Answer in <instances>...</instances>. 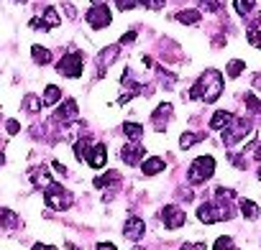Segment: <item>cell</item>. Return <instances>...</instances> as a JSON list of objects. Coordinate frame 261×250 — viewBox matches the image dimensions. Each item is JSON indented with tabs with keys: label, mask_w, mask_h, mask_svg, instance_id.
<instances>
[{
	"label": "cell",
	"mask_w": 261,
	"mask_h": 250,
	"mask_svg": "<svg viewBox=\"0 0 261 250\" xmlns=\"http://www.w3.org/2000/svg\"><path fill=\"white\" fill-rule=\"evenodd\" d=\"M197 220H200L202 225H215V222H220V220H218V209H215V202L200 204V207H197Z\"/></svg>",
	"instance_id": "14"
},
{
	"label": "cell",
	"mask_w": 261,
	"mask_h": 250,
	"mask_svg": "<svg viewBox=\"0 0 261 250\" xmlns=\"http://www.w3.org/2000/svg\"><path fill=\"white\" fill-rule=\"evenodd\" d=\"M164 159H159V156H151V159H146L144 164H141V171H144V176H156V174H162L164 171Z\"/></svg>",
	"instance_id": "15"
},
{
	"label": "cell",
	"mask_w": 261,
	"mask_h": 250,
	"mask_svg": "<svg viewBox=\"0 0 261 250\" xmlns=\"http://www.w3.org/2000/svg\"><path fill=\"white\" fill-rule=\"evenodd\" d=\"M0 225H3L6 230H16V227H21V217L13 212V209H0Z\"/></svg>",
	"instance_id": "17"
},
{
	"label": "cell",
	"mask_w": 261,
	"mask_h": 250,
	"mask_svg": "<svg viewBox=\"0 0 261 250\" xmlns=\"http://www.w3.org/2000/svg\"><path fill=\"white\" fill-rule=\"evenodd\" d=\"M115 6H118L120 11H134V8L139 6V0H115Z\"/></svg>",
	"instance_id": "35"
},
{
	"label": "cell",
	"mask_w": 261,
	"mask_h": 250,
	"mask_svg": "<svg viewBox=\"0 0 261 250\" xmlns=\"http://www.w3.org/2000/svg\"><path fill=\"white\" fill-rule=\"evenodd\" d=\"M236 245H233V240L228 237V235H223V237H218L215 240V245H213V250H233Z\"/></svg>",
	"instance_id": "31"
},
{
	"label": "cell",
	"mask_w": 261,
	"mask_h": 250,
	"mask_svg": "<svg viewBox=\"0 0 261 250\" xmlns=\"http://www.w3.org/2000/svg\"><path fill=\"white\" fill-rule=\"evenodd\" d=\"M31 56H34V61L36 64H49L51 61V51L49 49H44V46H31Z\"/></svg>",
	"instance_id": "24"
},
{
	"label": "cell",
	"mask_w": 261,
	"mask_h": 250,
	"mask_svg": "<svg viewBox=\"0 0 261 250\" xmlns=\"http://www.w3.org/2000/svg\"><path fill=\"white\" fill-rule=\"evenodd\" d=\"M256 23H258V26H261V13H258V16H256Z\"/></svg>",
	"instance_id": "47"
},
{
	"label": "cell",
	"mask_w": 261,
	"mask_h": 250,
	"mask_svg": "<svg viewBox=\"0 0 261 250\" xmlns=\"http://www.w3.org/2000/svg\"><path fill=\"white\" fill-rule=\"evenodd\" d=\"M241 214H243L246 220H256V217L261 214V209H258L256 202H251V199H241Z\"/></svg>",
	"instance_id": "23"
},
{
	"label": "cell",
	"mask_w": 261,
	"mask_h": 250,
	"mask_svg": "<svg viewBox=\"0 0 261 250\" xmlns=\"http://www.w3.org/2000/svg\"><path fill=\"white\" fill-rule=\"evenodd\" d=\"M44 107H51V105H57V102H62V89L57 87V84H46V89H44Z\"/></svg>",
	"instance_id": "18"
},
{
	"label": "cell",
	"mask_w": 261,
	"mask_h": 250,
	"mask_svg": "<svg viewBox=\"0 0 261 250\" xmlns=\"http://www.w3.org/2000/svg\"><path fill=\"white\" fill-rule=\"evenodd\" d=\"M92 3H95V6H100V3H102V0H92Z\"/></svg>",
	"instance_id": "48"
},
{
	"label": "cell",
	"mask_w": 261,
	"mask_h": 250,
	"mask_svg": "<svg viewBox=\"0 0 261 250\" xmlns=\"http://www.w3.org/2000/svg\"><path fill=\"white\" fill-rule=\"evenodd\" d=\"M16 3H26V0H16Z\"/></svg>",
	"instance_id": "49"
},
{
	"label": "cell",
	"mask_w": 261,
	"mask_h": 250,
	"mask_svg": "<svg viewBox=\"0 0 261 250\" xmlns=\"http://www.w3.org/2000/svg\"><path fill=\"white\" fill-rule=\"evenodd\" d=\"M253 156H256V161H258V164H261V143H258V146H256V151H253Z\"/></svg>",
	"instance_id": "44"
},
{
	"label": "cell",
	"mask_w": 261,
	"mask_h": 250,
	"mask_svg": "<svg viewBox=\"0 0 261 250\" xmlns=\"http://www.w3.org/2000/svg\"><path fill=\"white\" fill-rule=\"evenodd\" d=\"M213 174H215V159H213V156H200V159H195V161L190 164V169H187V181L197 186V184H205Z\"/></svg>",
	"instance_id": "2"
},
{
	"label": "cell",
	"mask_w": 261,
	"mask_h": 250,
	"mask_svg": "<svg viewBox=\"0 0 261 250\" xmlns=\"http://www.w3.org/2000/svg\"><path fill=\"white\" fill-rule=\"evenodd\" d=\"M243 69H246V61L233 59V61L228 64V77H230V79H236V77H241V74H243Z\"/></svg>",
	"instance_id": "30"
},
{
	"label": "cell",
	"mask_w": 261,
	"mask_h": 250,
	"mask_svg": "<svg viewBox=\"0 0 261 250\" xmlns=\"http://www.w3.org/2000/svg\"><path fill=\"white\" fill-rule=\"evenodd\" d=\"M179 250H205V242H185Z\"/></svg>",
	"instance_id": "37"
},
{
	"label": "cell",
	"mask_w": 261,
	"mask_h": 250,
	"mask_svg": "<svg viewBox=\"0 0 261 250\" xmlns=\"http://www.w3.org/2000/svg\"><path fill=\"white\" fill-rule=\"evenodd\" d=\"M233 250H238V247H233Z\"/></svg>",
	"instance_id": "51"
},
{
	"label": "cell",
	"mask_w": 261,
	"mask_h": 250,
	"mask_svg": "<svg viewBox=\"0 0 261 250\" xmlns=\"http://www.w3.org/2000/svg\"><path fill=\"white\" fill-rule=\"evenodd\" d=\"M169 117H172V102H162V105L154 110V115H151V122L156 125V128H162V125H164Z\"/></svg>",
	"instance_id": "16"
},
{
	"label": "cell",
	"mask_w": 261,
	"mask_h": 250,
	"mask_svg": "<svg viewBox=\"0 0 261 250\" xmlns=\"http://www.w3.org/2000/svg\"><path fill=\"white\" fill-rule=\"evenodd\" d=\"M3 164H6V156H3V153H0V166H3Z\"/></svg>",
	"instance_id": "46"
},
{
	"label": "cell",
	"mask_w": 261,
	"mask_h": 250,
	"mask_svg": "<svg viewBox=\"0 0 261 250\" xmlns=\"http://www.w3.org/2000/svg\"><path fill=\"white\" fill-rule=\"evenodd\" d=\"M202 138H205L202 133H182V136H179V146H182V148H192V146H195L197 141H202Z\"/></svg>",
	"instance_id": "28"
},
{
	"label": "cell",
	"mask_w": 261,
	"mask_h": 250,
	"mask_svg": "<svg viewBox=\"0 0 261 250\" xmlns=\"http://www.w3.org/2000/svg\"><path fill=\"white\" fill-rule=\"evenodd\" d=\"M136 41V31H128L125 36H120V44H134Z\"/></svg>",
	"instance_id": "38"
},
{
	"label": "cell",
	"mask_w": 261,
	"mask_h": 250,
	"mask_svg": "<svg viewBox=\"0 0 261 250\" xmlns=\"http://www.w3.org/2000/svg\"><path fill=\"white\" fill-rule=\"evenodd\" d=\"M248 44L251 46H256V49H261V28H248Z\"/></svg>",
	"instance_id": "33"
},
{
	"label": "cell",
	"mask_w": 261,
	"mask_h": 250,
	"mask_svg": "<svg viewBox=\"0 0 261 250\" xmlns=\"http://www.w3.org/2000/svg\"><path fill=\"white\" fill-rule=\"evenodd\" d=\"M115 181H120V171H113V169H110V171H105L102 176H97L92 184H95L97 189H105V186H113Z\"/></svg>",
	"instance_id": "21"
},
{
	"label": "cell",
	"mask_w": 261,
	"mask_h": 250,
	"mask_svg": "<svg viewBox=\"0 0 261 250\" xmlns=\"http://www.w3.org/2000/svg\"><path fill=\"white\" fill-rule=\"evenodd\" d=\"M87 164L92 169H105V164H108V148H105V143H95L92 146V151L87 156Z\"/></svg>",
	"instance_id": "12"
},
{
	"label": "cell",
	"mask_w": 261,
	"mask_h": 250,
	"mask_svg": "<svg viewBox=\"0 0 261 250\" xmlns=\"http://www.w3.org/2000/svg\"><path fill=\"white\" fill-rule=\"evenodd\" d=\"M67 247H69V250H80V247H77L74 242H67Z\"/></svg>",
	"instance_id": "45"
},
{
	"label": "cell",
	"mask_w": 261,
	"mask_h": 250,
	"mask_svg": "<svg viewBox=\"0 0 261 250\" xmlns=\"http://www.w3.org/2000/svg\"><path fill=\"white\" fill-rule=\"evenodd\" d=\"M123 136L130 141H141L144 138V125L139 122H123Z\"/></svg>",
	"instance_id": "19"
},
{
	"label": "cell",
	"mask_w": 261,
	"mask_h": 250,
	"mask_svg": "<svg viewBox=\"0 0 261 250\" xmlns=\"http://www.w3.org/2000/svg\"><path fill=\"white\" fill-rule=\"evenodd\" d=\"M162 220H164V225H167L169 230H177V227H182V225L187 222V212H185L179 204H167V207L162 209Z\"/></svg>",
	"instance_id": "8"
},
{
	"label": "cell",
	"mask_w": 261,
	"mask_h": 250,
	"mask_svg": "<svg viewBox=\"0 0 261 250\" xmlns=\"http://www.w3.org/2000/svg\"><path fill=\"white\" fill-rule=\"evenodd\" d=\"M118 54H120V46H115V44H113V46H105V49L97 54V69H100V74H105V69L118 59Z\"/></svg>",
	"instance_id": "11"
},
{
	"label": "cell",
	"mask_w": 261,
	"mask_h": 250,
	"mask_svg": "<svg viewBox=\"0 0 261 250\" xmlns=\"http://www.w3.org/2000/svg\"><path fill=\"white\" fill-rule=\"evenodd\" d=\"M51 169H54L57 174H62V176H67V169H64V166H62L59 161H51Z\"/></svg>",
	"instance_id": "40"
},
{
	"label": "cell",
	"mask_w": 261,
	"mask_h": 250,
	"mask_svg": "<svg viewBox=\"0 0 261 250\" xmlns=\"http://www.w3.org/2000/svg\"><path fill=\"white\" fill-rule=\"evenodd\" d=\"M64 13H67L69 18H77V11H74V6H72V3H64Z\"/></svg>",
	"instance_id": "39"
},
{
	"label": "cell",
	"mask_w": 261,
	"mask_h": 250,
	"mask_svg": "<svg viewBox=\"0 0 261 250\" xmlns=\"http://www.w3.org/2000/svg\"><path fill=\"white\" fill-rule=\"evenodd\" d=\"M144 232H146V225H144L141 217H128L123 222V237L125 240H141Z\"/></svg>",
	"instance_id": "10"
},
{
	"label": "cell",
	"mask_w": 261,
	"mask_h": 250,
	"mask_svg": "<svg viewBox=\"0 0 261 250\" xmlns=\"http://www.w3.org/2000/svg\"><path fill=\"white\" fill-rule=\"evenodd\" d=\"M92 146H95V143H92L90 138H80V141L74 143V156H77V161H87Z\"/></svg>",
	"instance_id": "20"
},
{
	"label": "cell",
	"mask_w": 261,
	"mask_h": 250,
	"mask_svg": "<svg viewBox=\"0 0 261 250\" xmlns=\"http://www.w3.org/2000/svg\"><path fill=\"white\" fill-rule=\"evenodd\" d=\"M59 23H62V18H59L57 8H46V11H44V28L49 31V28H57Z\"/></svg>",
	"instance_id": "25"
},
{
	"label": "cell",
	"mask_w": 261,
	"mask_h": 250,
	"mask_svg": "<svg viewBox=\"0 0 261 250\" xmlns=\"http://www.w3.org/2000/svg\"><path fill=\"white\" fill-rule=\"evenodd\" d=\"M253 6H256V0H233V8H236V13L238 16H248L251 11H253Z\"/></svg>",
	"instance_id": "27"
},
{
	"label": "cell",
	"mask_w": 261,
	"mask_h": 250,
	"mask_svg": "<svg viewBox=\"0 0 261 250\" xmlns=\"http://www.w3.org/2000/svg\"><path fill=\"white\" fill-rule=\"evenodd\" d=\"M223 95V74L218 69H205L190 89V100H202L205 105L215 102Z\"/></svg>",
	"instance_id": "1"
},
{
	"label": "cell",
	"mask_w": 261,
	"mask_h": 250,
	"mask_svg": "<svg viewBox=\"0 0 261 250\" xmlns=\"http://www.w3.org/2000/svg\"><path fill=\"white\" fill-rule=\"evenodd\" d=\"M243 102H246L248 112H253V115H258V117H261V100H258L256 95H251V92H248V95L243 97Z\"/></svg>",
	"instance_id": "29"
},
{
	"label": "cell",
	"mask_w": 261,
	"mask_h": 250,
	"mask_svg": "<svg viewBox=\"0 0 261 250\" xmlns=\"http://www.w3.org/2000/svg\"><path fill=\"white\" fill-rule=\"evenodd\" d=\"M177 21L185 23V26H197L202 21V16H200V11H179L177 13Z\"/></svg>",
	"instance_id": "22"
},
{
	"label": "cell",
	"mask_w": 261,
	"mask_h": 250,
	"mask_svg": "<svg viewBox=\"0 0 261 250\" xmlns=\"http://www.w3.org/2000/svg\"><path fill=\"white\" fill-rule=\"evenodd\" d=\"M6 131H8L11 136H16V133L21 131V125H18V120H8V125H6Z\"/></svg>",
	"instance_id": "36"
},
{
	"label": "cell",
	"mask_w": 261,
	"mask_h": 250,
	"mask_svg": "<svg viewBox=\"0 0 261 250\" xmlns=\"http://www.w3.org/2000/svg\"><path fill=\"white\" fill-rule=\"evenodd\" d=\"M82 69H85V54L82 51H69L57 61V72L62 77H69V79L82 77Z\"/></svg>",
	"instance_id": "4"
},
{
	"label": "cell",
	"mask_w": 261,
	"mask_h": 250,
	"mask_svg": "<svg viewBox=\"0 0 261 250\" xmlns=\"http://www.w3.org/2000/svg\"><path fill=\"white\" fill-rule=\"evenodd\" d=\"M41 107H44V102H41L36 95H26V97H23V110H26V112L34 115V112H39Z\"/></svg>",
	"instance_id": "26"
},
{
	"label": "cell",
	"mask_w": 261,
	"mask_h": 250,
	"mask_svg": "<svg viewBox=\"0 0 261 250\" xmlns=\"http://www.w3.org/2000/svg\"><path fill=\"white\" fill-rule=\"evenodd\" d=\"M253 87H256V89H261V74H256V77H253Z\"/></svg>",
	"instance_id": "43"
},
{
	"label": "cell",
	"mask_w": 261,
	"mask_h": 250,
	"mask_svg": "<svg viewBox=\"0 0 261 250\" xmlns=\"http://www.w3.org/2000/svg\"><path fill=\"white\" fill-rule=\"evenodd\" d=\"M197 3H200V8L207 11V13H218V11H220V0H197Z\"/></svg>",
	"instance_id": "32"
},
{
	"label": "cell",
	"mask_w": 261,
	"mask_h": 250,
	"mask_svg": "<svg viewBox=\"0 0 261 250\" xmlns=\"http://www.w3.org/2000/svg\"><path fill=\"white\" fill-rule=\"evenodd\" d=\"M44 202L51 207V209H67L74 199L67 189H62V184H51L46 192H44Z\"/></svg>",
	"instance_id": "5"
},
{
	"label": "cell",
	"mask_w": 261,
	"mask_h": 250,
	"mask_svg": "<svg viewBox=\"0 0 261 250\" xmlns=\"http://www.w3.org/2000/svg\"><path fill=\"white\" fill-rule=\"evenodd\" d=\"M253 131V122L248 120V117H236L228 128L223 131V146H236V143H241L248 133Z\"/></svg>",
	"instance_id": "3"
},
{
	"label": "cell",
	"mask_w": 261,
	"mask_h": 250,
	"mask_svg": "<svg viewBox=\"0 0 261 250\" xmlns=\"http://www.w3.org/2000/svg\"><path fill=\"white\" fill-rule=\"evenodd\" d=\"M144 156H146V148H144V143H139V141H130V143H125V146L120 148V161L128 164V166L141 164Z\"/></svg>",
	"instance_id": "6"
},
{
	"label": "cell",
	"mask_w": 261,
	"mask_h": 250,
	"mask_svg": "<svg viewBox=\"0 0 261 250\" xmlns=\"http://www.w3.org/2000/svg\"><path fill=\"white\" fill-rule=\"evenodd\" d=\"M97 250H115V245H110V242H102V245H97Z\"/></svg>",
	"instance_id": "42"
},
{
	"label": "cell",
	"mask_w": 261,
	"mask_h": 250,
	"mask_svg": "<svg viewBox=\"0 0 261 250\" xmlns=\"http://www.w3.org/2000/svg\"><path fill=\"white\" fill-rule=\"evenodd\" d=\"M77 115H80V107H77V102H74V100H64V102L57 107V112H54V122L72 125V122L77 120Z\"/></svg>",
	"instance_id": "9"
},
{
	"label": "cell",
	"mask_w": 261,
	"mask_h": 250,
	"mask_svg": "<svg viewBox=\"0 0 261 250\" xmlns=\"http://www.w3.org/2000/svg\"><path fill=\"white\" fill-rule=\"evenodd\" d=\"M34 250H57V247H54V245H41V242H36Z\"/></svg>",
	"instance_id": "41"
},
{
	"label": "cell",
	"mask_w": 261,
	"mask_h": 250,
	"mask_svg": "<svg viewBox=\"0 0 261 250\" xmlns=\"http://www.w3.org/2000/svg\"><path fill=\"white\" fill-rule=\"evenodd\" d=\"M233 120H236V115H233L230 110H218V112L210 117V131H225Z\"/></svg>",
	"instance_id": "13"
},
{
	"label": "cell",
	"mask_w": 261,
	"mask_h": 250,
	"mask_svg": "<svg viewBox=\"0 0 261 250\" xmlns=\"http://www.w3.org/2000/svg\"><path fill=\"white\" fill-rule=\"evenodd\" d=\"M85 21H87L92 28H108L110 21H113V18H110V8L102 6V3H100V6H92V8L85 13Z\"/></svg>",
	"instance_id": "7"
},
{
	"label": "cell",
	"mask_w": 261,
	"mask_h": 250,
	"mask_svg": "<svg viewBox=\"0 0 261 250\" xmlns=\"http://www.w3.org/2000/svg\"><path fill=\"white\" fill-rule=\"evenodd\" d=\"M139 3H144V8H149V11H162L164 8V0H139Z\"/></svg>",
	"instance_id": "34"
},
{
	"label": "cell",
	"mask_w": 261,
	"mask_h": 250,
	"mask_svg": "<svg viewBox=\"0 0 261 250\" xmlns=\"http://www.w3.org/2000/svg\"><path fill=\"white\" fill-rule=\"evenodd\" d=\"M134 250H144V247H134Z\"/></svg>",
	"instance_id": "50"
}]
</instances>
